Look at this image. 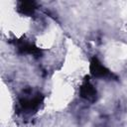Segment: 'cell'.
<instances>
[{
    "label": "cell",
    "instance_id": "277c9868",
    "mask_svg": "<svg viewBox=\"0 0 127 127\" xmlns=\"http://www.w3.org/2000/svg\"><path fill=\"white\" fill-rule=\"evenodd\" d=\"M79 95L80 97L89 102H95L97 100V91L93 84L89 81L88 76H85L84 80L82 81L79 87Z\"/></svg>",
    "mask_w": 127,
    "mask_h": 127
},
{
    "label": "cell",
    "instance_id": "3957f363",
    "mask_svg": "<svg viewBox=\"0 0 127 127\" xmlns=\"http://www.w3.org/2000/svg\"><path fill=\"white\" fill-rule=\"evenodd\" d=\"M89 69H90L91 75L94 76V77H97V78H106V77H109L110 78V77L113 76V77L116 78V76L108 68H106L96 57L91 58L90 64H89Z\"/></svg>",
    "mask_w": 127,
    "mask_h": 127
},
{
    "label": "cell",
    "instance_id": "5b68a950",
    "mask_svg": "<svg viewBox=\"0 0 127 127\" xmlns=\"http://www.w3.org/2000/svg\"><path fill=\"white\" fill-rule=\"evenodd\" d=\"M38 4L35 1H19L17 5V11L21 15L32 16L37 10Z\"/></svg>",
    "mask_w": 127,
    "mask_h": 127
},
{
    "label": "cell",
    "instance_id": "7a4b0ae2",
    "mask_svg": "<svg viewBox=\"0 0 127 127\" xmlns=\"http://www.w3.org/2000/svg\"><path fill=\"white\" fill-rule=\"evenodd\" d=\"M12 43L17 48L19 54H22V55H32V56H35V57H39L42 54V51L38 47H36L33 43H31V42H29L27 40L15 39V40L12 41Z\"/></svg>",
    "mask_w": 127,
    "mask_h": 127
},
{
    "label": "cell",
    "instance_id": "6da1fadb",
    "mask_svg": "<svg viewBox=\"0 0 127 127\" xmlns=\"http://www.w3.org/2000/svg\"><path fill=\"white\" fill-rule=\"evenodd\" d=\"M43 101L44 96L42 93L33 92L31 89H26L18 100V110L26 114L36 112L41 107Z\"/></svg>",
    "mask_w": 127,
    "mask_h": 127
}]
</instances>
